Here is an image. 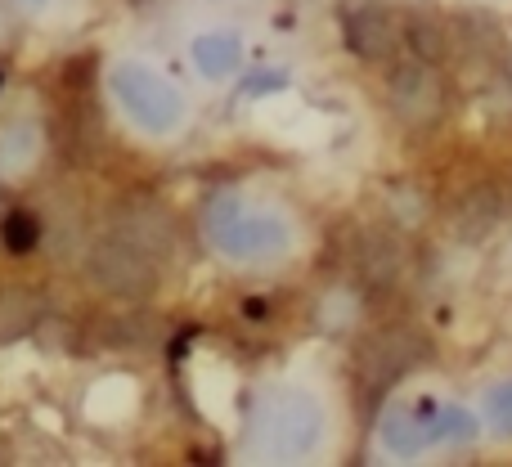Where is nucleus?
Segmentation results:
<instances>
[{"label":"nucleus","mask_w":512,"mask_h":467,"mask_svg":"<svg viewBox=\"0 0 512 467\" xmlns=\"http://www.w3.org/2000/svg\"><path fill=\"white\" fill-rule=\"evenodd\" d=\"M391 104H396L400 122L409 126H432L436 117H441V77H436L432 68H423V63H409V68H400L396 77H391Z\"/></svg>","instance_id":"obj_2"},{"label":"nucleus","mask_w":512,"mask_h":467,"mask_svg":"<svg viewBox=\"0 0 512 467\" xmlns=\"http://www.w3.org/2000/svg\"><path fill=\"white\" fill-rule=\"evenodd\" d=\"M481 436V418L463 405H441V400H414V405L391 409L382 423V445L400 459L432 445H468Z\"/></svg>","instance_id":"obj_1"},{"label":"nucleus","mask_w":512,"mask_h":467,"mask_svg":"<svg viewBox=\"0 0 512 467\" xmlns=\"http://www.w3.org/2000/svg\"><path fill=\"white\" fill-rule=\"evenodd\" d=\"M486 423L495 427L499 436H512V378L499 382V387H490V396H486Z\"/></svg>","instance_id":"obj_3"}]
</instances>
